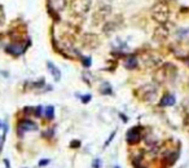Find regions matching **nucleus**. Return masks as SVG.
Instances as JSON below:
<instances>
[{
  "label": "nucleus",
  "mask_w": 189,
  "mask_h": 168,
  "mask_svg": "<svg viewBox=\"0 0 189 168\" xmlns=\"http://www.w3.org/2000/svg\"><path fill=\"white\" fill-rule=\"evenodd\" d=\"M152 18L160 25H165L170 17V8L165 2H160L152 8Z\"/></svg>",
  "instance_id": "f257e3e1"
},
{
  "label": "nucleus",
  "mask_w": 189,
  "mask_h": 168,
  "mask_svg": "<svg viewBox=\"0 0 189 168\" xmlns=\"http://www.w3.org/2000/svg\"><path fill=\"white\" fill-rule=\"evenodd\" d=\"M91 5H92L91 0H71L70 9L75 17L82 18V17L87 16V13L91 11Z\"/></svg>",
  "instance_id": "f03ea898"
},
{
  "label": "nucleus",
  "mask_w": 189,
  "mask_h": 168,
  "mask_svg": "<svg viewBox=\"0 0 189 168\" xmlns=\"http://www.w3.org/2000/svg\"><path fill=\"white\" fill-rule=\"evenodd\" d=\"M139 96L145 102H153L157 97V88L154 84H145L139 88Z\"/></svg>",
  "instance_id": "7ed1b4c3"
},
{
  "label": "nucleus",
  "mask_w": 189,
  "mask_h": 168,
  "mask_svg": "<svg viewBox=\"0 0 189 168\" xmlns=\"http://www.w3.org/2000/svg\"><path fill=\"white\" fill-rule=\"evenodd\" d=\"M174 67L175 66L174 65H171V63H165L157 72L158 79H160L161 81H167V80L174 79V76L176 74V69H174Z\"/></svg>",
  "instance_id": "20e7f679"
},
{
  "label": "nucleus",
  "mask_w": 189,
  "mask_h": 168,
  "mask_svg": "<svg viewBox=\"0 0 189 168\" xmlns=\"http://www.w3.org/2000/svg\"><path fill=\"white\" fill-rule=\"evenodd\" d=\"M110 13H111L110 5H102V7H100L96 12H94V14H93V25L97 26V25H101V23L106 22L108 17L110 16Z\"/></svg>",
  "instance_id": "39448f33"
},
{
  "label": "nucleus",
  "mask_w": 189,
  "mask_h": 168,
  "mask_svg": "<svg viewBox=\"0 0 189 168\" xmlns=\"http://www.w3.org/2000/svg\"><path fill=\"white\" fill-rule=\"evenodd\" d=\"M141 139V129L139 127H134L131 128L130 131H127V135H126V141L128 145H135L140 141Z\"/></svg>",
  "instance_id": "423d86ee"
},
{
  "label": "nucleus",
  "mask_w": 189,
  "mask_h": 168,
  "mask_svg": "<svg viewBox=\"0 0 189 168\" xmlns=\"http://www.w3.org/2000/svg\"><path fill=\"white\" fill-rule=\"evenodd\" d=\"M167 36H169V31H167L166 23H165V25H160V27L156 29L153 39L154 40H157V41H163V40H166L167 39Z\"/></svg>",
  "instance_id": "0eeeda50"
},
{
  "label": "nucleus",
  "mask_w": 189,
  "mask_h": 168,
  "mask_svg": "<svg viewBox=\"0 0 189 168\" xmlns=\"http://www.w3.org/2000/svg\"><path fill=\"white\" fill-rule=\"evenodd\" d=\"M143 61L145 62L147 66H154V65H157L161 61V57H158L153 52H147V53L143 54Z\"/></svg>",
  "instance_id": "6e6552de"
},
{
  "label": "nucleus",
  "mask_w": 189,
  "mask_h": 168,
  "mask_svg": "<svg viewBox=\"0 0 189 168\" xmlns=\"http://www.w3.org/2000/svg\"><path fill=\"white\" fill-rule=\"evenodd\" d=\"M25 49H26V47H25L23 44H21V43H12V44H9L7 47V52L11 54H14V56H20L22 54Z\"/></svg>",
  "instance_id": "1a4fd4ad"
},
{
  "label": "nucleus",
  "mask_w": 189,
  "mask_h": 168,
  "mask_svg": "<svg viewBox=\"0 0 189 168\" xmlns=\"http://www.w3.org/2000/svg\"><path fill=\"white\" fill-rule=\"evenodd\" d=\"M48 4L52 11L62 12L66 7V0H48Z\"/></svg>",
  "instance_id": "9d476101"
},
{
  "label": "nucleus",
  "mask_w": 189,
  "mask_h": 168,
  "mask_svg": "<svg viewBox=\"0 0 189 168\" xmlns=\"http://www.w3.org/2000/svg\"><path fill=\"white\" fill-rule=\"evenodd\" d=\"M18 129L23 132H29V131H36L38 129V126L31 120H22L20 122V126H18Z\"/></svg>",
  "instance_id": "9b49d317"
},
{
  "label": "nucleus",
  "mask_w": 189,
  "mask_h": 168,
  "mask_svg": "<svg viewBox=\"0 0 189 168\" xmlns=\"http://www.w3.org/2000/svg\"><path fill=\"white\" fill-rule=\"evenodd\" d=\"M175 96L174 94H170V93H166L165 96H163L161 98V101H160V105L161 106H172L174 103H175Z\"/></svg>",
  "instance_id": "f8f14e48"
},
{
  "label": "nucleus",
  "mask_w": 189,
  "mask_h": 168,
  "mask_svg": "<svg viewBox=\"0 0 189 168\" xmlns=\"http://www.w3.org/2000/svg\"><path fill=\"white\" fill-rule=\"evenodd\" d=\"M47 66H48L49 71H51V74H52V76L54 78V80H56V81H58L60 79H61V72H60L58 67H56L52 62H47Z\"/></svg>",
  "instance_id": "ddd939ff"
},
{
  "label": "nucleus",
  "mask_w": 189,
  "mask_h": 168,
  "mask_svg": "<svg viewBox=\"0 0 189 168\" xmlns=\"http://www.w3.org/2000/svg\"><path fill=\"white\" fill-rule=\"evenodd\" d=\"M137 65H139V61H137V58L135 57V56H130L126 62H124V66H126L128 70H134V69L137 67Z\"/></svg>",
  "instance_id": "4468645a"
},
{
  "label": "nucleus",
  "mask_w": 189,
  "mask_h": 168,
  "mask_svg": "<svg viewBox=\"0 0 189 168\" xmlns=\"http://www.w3.org/2000/svg\"><path fill=\"white\" fill-rule=\"evenodd\" d=\"M101 93L102 94H111V93H113V89H111L109 83H102V85H101Z\"/></svg>",
  "instance_id": "2eb2a0df"
},
{
  "label": "nucleus",
  "mask_w": 189,
  "mask_h": 168,
  "mask_svg": "<svg viewBox=\"0 0 189 168\" xmlns=\"http://www.w3.org/2000/svg\"><path fill=\"white\" fill-rule=\"evenodd\" d=\"M53 114H54V109H53V106H48V107H45L44 115L47 116V118H48V119H52V118H53Z\"/></svg>",
  "instance_id": "dca6fc26"
},
{
  "label": "nucleus",
  "mask_w": 189,
  "mask_h": 168,
  "mask_svg": "<svg viewBox=\"0 0 189 168\" xmlns=\"http://www.w3.org/2000/svg\"><path fill=\"white\" fill-rule=\"evenodd\" d=\"M4 22H5V12H4L3 5L0 4V26H3Z\"/></svg>",
  "instance_id": "f3484780"
},
{
  "label": "nucleus",
  "mask_w": 189,
  "mask_h": 168,
  "mask_svg": "<svg viewBox=\"0 0 189 168\" xmlns=\"http://www.w3.org/2000/svg\"><path fill=\"white\" fill-rule=\"evenodd\" d=\"M92 167L93 168H100L101 167V159H94V160L92 162Z\"/></svg>",
  "instance_id": "a211bd4d"
},
{
  "label": "nucleus",
  "mask_w": 189,
  "mask_h": 168,
  "mask_svg": "<svg viewBox=\"0 0 189 168\" xmlns=\"http://www.w3.org/2000/svg\"><path fill=\"white\" fill-rule=\"evenodd\" d=\"M89 100H91V94H87V96H83V97H82V102H83V103L89 102Z\"/></svg>",
  "instance_id": "6ab92c4d"
},
{
  "label": "nucleus",
  "mask_w": 189,
  "mask_h": 168,
  "mask_svg": "<svg viewBox=\"0 0 189 168\" xmlns=\"http://www.w3.org/2000/svg\"><path fill=\"white\" fill-rule=\"evenodd\" d=\"M49 163V159H42V160L39 162V166L40 167H44V166H47Z\"/></svg>",
  "instance_id": "aec40b11"
},
{
  "label": "nucleus",
  "mask_w": 189,
  "mask_h": 168,
  "mask_svg": "<svg viewBox=\"0 0 189 168\" xmlns=\"http://www.w3.org/2000/svg\"><path fill=\"white\" fill-rule=\"evenodd\" d=\"M114 135H115V132H113V133H111V135H110V139H109V140H106V142H105V146H108V145L110 144V141L114 139Z\"/></svg>",
  "instance_id": "412c9836"
},
{
  "label": "nucleus",
  "mask_w": 189,
  "mask_h": 168,
  "mask_svg": "<svg viewBox=\"0 0 189 168\" xmlns=\"http://www.w3.org/2000/svg\"><path fill=\"white\" fill-rule=\"evenodd\" d=\"M187 123L189 124V115H188V118H187Z\"/></svg>",
  "instance_id": "4be33fe9"
},
{
  "label": "nucleus",
  "mask_w": 189,
  "mask_h": 168,
  "mask_svg": "<svg viewBox=\"0 0 189 168\" xmlns=\"http://www.w3.org/2000/svg\"><path fill=\"white\" fill-rule=\"evenodd\" d=\"M114 168H121V167H118V166H115V167H114Z\"/></svg>",
  "instance_id": "5701e85b"
},
{
  "label": "nucleus",
  "mask_w": 189,
  "mask_h": 168,
  "mask_svg": "<svg viewBox=\"0 0 189 168\" xmlns=\"http://www.w3.org/2000/svg\"><path fill=\"white\" fill-rule=\"evenodd\" d=\"M0 127H2V124H0Z\"/></svg>",
  "instance_id": "b1692460"
}]
</instances>
